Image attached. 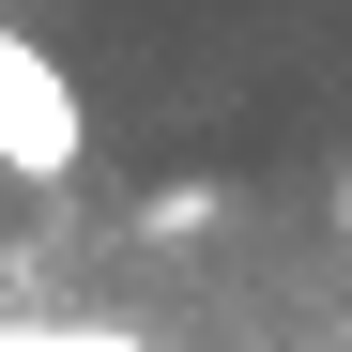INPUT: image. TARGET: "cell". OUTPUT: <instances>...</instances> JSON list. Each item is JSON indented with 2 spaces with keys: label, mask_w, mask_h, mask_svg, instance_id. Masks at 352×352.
<instances>
[{
  "label": "cell",
  "mask_w": 352,
  "mask_h": 352,
  "mask_svg": "<svg viewBox=\"0 0 352 352\" xmlns=\"http://www.w3.org/2000/svg\"><path fill=\"white\" fill-rule=\"evenodd\" d=\"M0 168H16V184H77L92 168V107H77V77L46 62L31 31H0Z\"/></svg>",
  "instance_id": "cell-1"
},
{
  "label": "cell",
  "mask_w": 352,
  "mask_h": 352,
  "mask_svg": "<svg viewBox=\"0 0 352 352\" xmlns=\"http://www.w3.org/2000/svg\"><path fill=\"white\" fill-rule=\"evenodd\" d=\"M0 352H153V337H123V322H0Z\"/></svg>",
  "instance_id": "cell-2"
}]
</instances>
